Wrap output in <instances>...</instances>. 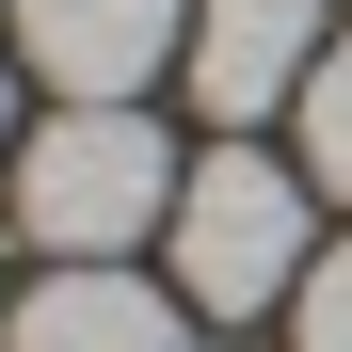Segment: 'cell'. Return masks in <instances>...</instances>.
Listing matches in <instances>:
<instances>
[{
	"mask_svg": "<svg viewBox=\"0 0 352 352\" xmlns=\"http://www.w3.org/2000/svg\"><path fill=\"white\" fill-rule=\"evenodd\" d=\"M288 352H352V241L305 272V305H288Z\"/></svg>",
	"mask_w": 352,
	"mask_h": 352,
	"instance_id": "7",
	"label": "cell"
},
{
	"mask_svg": "<svg viewBox=\"0 0 352 352\" xmlns=\"http://www.w3.org/2000/svg\"><path fill=\"white\" fill-rule=\"evenodd\" d=\"M320 48H336V16H320V0H192L176 80H192V112H208V129H272V112L320 80Z\"/></svg>",
	"mask_w": 352,
	"mask_h": 352,
	"instance_id": "3",
	"label": "cell"
},
{
	"mask_svg": "<svg viewBox=\"0 0 352 352\" xmlns=\"http://www.w3.org/2000/svg\"><path fill=\"white\" fill-rule=\"evenodd\" d=\"M288 129H305V176H320V192L352 208V32L320 48V80H305V96H288Z\"/></svg>",
	"mask_w": 352,
	"mask_h": 352,
	"instance_id": "6",
	"label": "cell"
},
{
	"mask_svg": "<svg viewBox=\"0 0 352 352\" xmlns=\"http://www.w3.org/2000/svg\"><path fill=\"white\" fill-rule=\"evenodd\" d=\"M16 144H32V112H16V80H0V176H16Z\"/></svg>",
	"mask_w": 352,
	"mask_h": 352,
	"instance_id": "8",
	"label": "cell"
},
{
	"mask_svg": "<svg viewBox=\"0 0 352 352\" xmlns=\"http://www.w3.org/2000/svg\"><path fill=\"white\" fill-rule=\"evenodd\" d=\"M176 129H144V96H112V112H48V129L16 144V224H32V256L65 272V256H144L160 224H176Z\"/></svg>",
	"mask_w": 352,
	"mask_h": 352,
	"instance_id": "2",
	"label": "cell"
},
{
	"mask_svg": "<svg viewBox=\"0 0 352 352\" xmlns=\"http://www.w3.org/2000/svg\"><path fill=\"white\" fill-rule=\"evenodd\" d=\"M305 208H320L305 160H256L241 129H224L192 176H176V224H160L176 305H192V320H272V305H305V272H320Z\"/></svg>",
	"mask_w": 352,
	"mask_h": 352,
	"instance_id": "1",
	"label": "cell"
},
{
	"mask_svg": "<svg viewBox=\"0 0 352 352\" xmlns=\"http://www.w3.org/2000/svg\"><path fill=\"white\" fill-rule=\"evenodd\" d=\"M0 352H192V305H176V288H144L129 256H65L48 288H16Z\"/></svg>",
	"mask_w": 352,
	"mask_h": 352,
	"instance_id": "5",
	"label": "cell"
},
{
	"mask_svg": "<svg viewBox=\"0 0 352 352\" xmlns=\"http://www.w3.org/2000/svg\"><path fill=\"white\" fill-rule=\"evenodd\" d=\"M16 48L32 80H65V112H112L192 48V0H16Z\"/></svg>",
	"mask_w": 352,
	"mask_h": 352,
	"instance_id": "4",
	"label": "cell"
}]
</instances>
